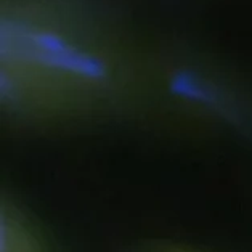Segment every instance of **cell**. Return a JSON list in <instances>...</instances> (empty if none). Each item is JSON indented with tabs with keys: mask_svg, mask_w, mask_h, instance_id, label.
Returning a JSON list of instances; mask_svg holds the SVG:
<instances>
[]
</instances>
